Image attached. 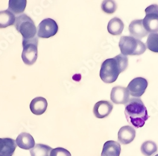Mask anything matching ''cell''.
I'll list each match as a JSON object with an SVG mask.
<instances>
[{
  "instance_id": "cell-10",
  "label": "cell",
  "mask_w": 158,
  "mask_h": 156,
  "mask_svg": "<svg viewBox=\"0 0 158 156\" xmlns=\"http://www.w3.org/2000/svg\"><path fill=\"white\" fill-rule=\"evenodd\" d=\"M113 109L112 103L108 101H101L96 103L93 108L94 116L98 118H104L108 116Z\"/></svg>"
},
{
  "instance_id": "cell-12",
  "label": "cell",
  "mask_w": 158,
  "mask_h": 156,
  "mask_svg": "<svg viewBox=\"0 0 158 156\" xmlns=\"http://www.w3.org/2000/svg\"><path fill=\"white\" fill-rule=\"evenodd\" d=\"M135 130L133 126H124L122 127L118 133V139L122 144L127 145L132 142L135 137Z\"/></svg>"
},
{
  "instance_id": "cell-5",
  "label": "cell",
  "mask_w": 158,
  "mask_h": 156,
  "mask_svg": "<svg viewBox=\"0 0 158 156\" xmlns=\"http://www.w3.org/2000/svg\"><path fill=\"white\" fill-rule=\"evenodd\" d=\"M38 37V36H36L30 39H22V59L23 63L27 65H32L37 59Z\"/></svg>"
},
{
  "instance_id": "cell-21",
  "label": "cell",
  "mask_w": 158,
  "mask_h": 156,
  "mask_svg": "<svg viewBox=\"0 0 158 156\" xmlns=\"http://www.w3.org/2000/svg\"><path fill=\"white\" fill-rule=\"evenodd\" d=\"M141 152L146 156H151L157 150V147L156 143L151 140L144 142L141 146Z\"/></svg>"
},
{
  "instance_id": "cell-9",
  "label": "cell",
  "mask_w": 158,
  "mask_h": 156,
  "mask_svg": "<svg viewBox=\"0 0 158 156\" xmlns=\"http://www.w3.org/2000/svg\"><path fill=\"white\" fill-rule=\"evenodd\" d=\"M111 100L116 105H126L130 100V93L127 88L116 86L111 92Z\"/></svg>"
},
{
  "instance_id": "cell-13",
  "label": "cell",
  "mask_w": 158,
  "mask_h": 156,
  "mask_svg": "<svg viewBox=\"0 0 158 156\" xmlns=\"http://www.w3.org/2000/svg\"><path fill=\"white\" fill-rule=\"evenodd\" d=\"M48 107L47 100L43 97H37L30 104L31 112L35 115H41L45 113Z\"/></svg>"
},
{
  "instance_id": "cell-20",
  "label": "cell",
  "mask_w": 158,
  "mask_h": 156,
  "mask_svg": "<svg viewBox=\"0 0 158 156\" xmlns=\"http://www.w3.org/2000/svg\"><path fill=\"white\" fill-rule=\"evenodd\" d=\"M52 149L44 144H37L32 149H30L31 156H50Z\"/></svg>"
},
{
  "instance_id": "cell-11",
  "label": "cell",
  "mask_w": 158,
  "mask_h": 156,
  "mask_svg": "<svg viewBox=\"0 0 158 156\" xmlns=\"http://www.w3.org/2000/svg\"><path fill=\"white\" fill-rule=\"evenodd\" d=\"M130 36L140 40L148 35V32L145 29L143 25V20H133L129 25Z\"/></svg>"
},
{
  "instance_id": "cell-22",
  "label": "cell",
  "mask_w": 158,
  "mask_h": 156,
  "mask_svg": "<svg viewBox=\"0 0 158 156\" xmlns=\"http://www.w3.org/2000/svg\"><path fill=\"white\" fill-rule=\"evenodd\" d=\"M147 47L153 53H158V34L151 33L147 39Z\"/></svg>"
},
{
  "instance_id": "cell-18",
  "label": "cell",
  "mask_w": 158,
  "mask_h": 156,
  "mask_svg": "<svg viewBox=\"0 0 158 156\" xmlns=\"http://www.w3.org/2000/svg\"><path fill=\"white\" fill-rule=\"evenodd\" d=\"M27 6V0H9L8 10L12 14H22Z\"/></svg>"
},
{
  "instance_id": "cell-25",
  "label": "cell",
  "mask_w": 158,
  "mask_h": 156,
  "mask_svg": "<svg viewBox=\"0 0 158 156\" xmlns=\"http://www.w3.org/2000/svg\"><path fill=\"white\" fill-rule=\"evenodd\" d=\"M4 146H5V138H0V154L2 153L3 149Z\"/></svg>"
},
{
  "instance_id": "cell-15",
  "label": "cell",
  "mask_w": 158,
  "mask_h": 156,
  "mask_svg": "<svg viewBox=\"0 0 158 156\" xmlns=\"http://www.w3.org/2000/svg\"><path fill=\"white\" fill-rule=\"evenodd\" d=\"M16 143L18 147L25 150H30L35 146L32 136L26 132H22L19 135L16 139Z\"/></svg>"
},
{
  "instance_id": "cell-16",
  "label": "cell",
  "mask_w": 158,
  "mask_h": 156,
  "mask_svg": "<svg viewBox=\"0 0 158 156\" xmlns=\"http://www.w3.org/2000/svg\"><path fill=\"white\" fill-rule=\"evenodd\" d=\"M124 29V23L123 21L118 17L112 18L108 24V31L113 35H120Z\"/></svg>"
},
{
  "instance_id": "cell-17",
  "label": "cell",
  "mask_w": 158,
  "mask_h": 156,
  "mask_svg": "<svg viewBox=\"0 0 158 156\" xmlns=\"http://www.w3.org/2000/svg\"><path fill=\"white\" fill-rule=\"evenodd\" d=\"M15 18V15L8 10L0 11V29L6 28L14 25Z\"/></svg>"
},
{
  "instance_id": "cell-2",
  "label": "cell",
  "mask_w": 158,
  "mask_h": 156,
  "mask_svg": "<svg viewBox=\"0 0 158 156\" xmlns=\"http://www.w3.org/2000/svg\"><path fill=\"white\" fill-rule=\"evenodd\" d=\"M125 114L128 123L135 128L144 126L149 118L147 108L139 97L130 99L125 105Z\"/></svg>"
},
{
  "instance_id": "cell-24",
  "label": "cell",
  "mask_w": 158,
  "mask_h": 156,
  "mask_svg": "<svg viewBox=\"0 0 158 156\" xmlns=\"http://www.w3.org/2000/svg\"><path fill=\"white\" fill-rule=\"evenodd\" d=\"M50 156H72V155L68 150L62 147H57L52 149Z\"/></svg>"
},
{
  "instance_id": "cell-7",
  "label": "cell",
  "mask_w": 158,
  "mask_h": 156,
  "mask_svg": "<svg viewBox=\"0 0 158 156\" xmlns=\"http://www.w3.org/2000/svg\"><path fill=\"white\" fill-rule=\"evenodd\" d=\"M58 31L57 23L50 18L44 19L39 24L37 35L41 38H49L56 34Z\"/></svg>"
},
{
  "instance_id": "cell-6",
  "label": "cell",
  "mask_w": 158,
  "mask_h": 156,
  "mask_svg": "<svg viewBox=\"0 0 158 156\" xmlns=\"http://www.w3.org/2000/svg\"><path fill=\"white\" fill-rule=\"evenodd\" d=\"M146 17L143 19V25L149 33L158 32V5H151L146 10Z\"/></svg>"
},
{
  "instance_id": "cell-23",
  "label": "cell",
  "mask_w": 158,
  "mask_h": 156,
  "mask_svg": "<svg viewBox=\"0 0 158 156\" xmlns=\"http://www.w3.org/2000/svg\"><path fill=\"white\" fill-rule=\"evenodd\" d=\"M102 10L108 14H112L117 9V5L114 0H104L101 4Z\"/></svg>"
},
{
  "instance_id": "cell-1",
  "label": "cell",
  "mask_w": 158,
  "mask_h": 156,
  "mask_svg": "<svg viewBox=\"0 0 158 156\" xmlns=\"http://www.w3.org/2000/svg\"><path fill=\"white\" fill-rule=\"evenodd\" d=\"M128 64V57L122 54L106 60L101 64L99 73L101 80L106 84L114 82L119 75L126 70Z\"/></svg>"
},
{
  "instance_id": "cell-19",
  "label": "cell",
  "mask_w": 158,
  "mask_h": 156,
  "mask_svg": "<svg viewBox=\"0 0 158 156\" xmlns=\"http://www.w3.org/2000/svg\"><path fill=\"white\" fill-rule=\"evenodd\" d=\"M17 147L16 140L10 138H5V146L0 156H12Z\"/></svg>"
},
{
  "instance_id": "cell-3",
  "label": "cell",
  "mask_w": 158,
  "mask_h": 156,
  "mask_svg": "<svg viewBox=\"0 0 158 156\" xmlns=\"http://www.w3.org/2000/svg\"><path fill=\"white\" fill-rule=\"evenodd\" d=\"M119 47L122 54L125 56L142 55L147 48L143 43L131 36L121 37Z\"/></svg>"
},
{
  "instance_id": "cell-8",
  "label": "cell",
  "mask_w": 158,
  "mask_h": 156,
  "mask_svg": "<svg viewBox=\"0 0 158 156\" xmlns=\"http://www.w3.org/2000/svg\"><path fill=\"white\" fill-rule=\"evenodd\" d=\"M148 86V80L143 77H137L131 80L127 88L130 94L135 97H141Z\"/></svg>"
},
{
  "instance_id": "cell-4",
  "label": "cell",
  "mask_w": 158,
  "mask_h": 156,
  "mask_svg": "<svg viewBox=\"0 0 158 156\" xmlns=\"http://www.w3.org/2000/svg\"><path fill=\"white\" fill-rule=\"evenodd\" d=\"M14 26L22 35L23 39H30L37 36V28L34 21L26 14H22L15 18Z\"/></svg>"
},
{
  "instance_id": "cell-14",
  "label": "cell",
  "mask_w": 158,
  "mask_h": 156,
  "mask_svg": "<svg viewBox=\"0 0 158 156\" xmlns=\"http://www.w3.org/2000/svg\"><path fill=\"white\" fill-rule=\"evenodd\" d=\"M121 146L120 143L113 140H109L104 144L101 156H120Z\"/></svg>"
},
{
  "instance_id": "cell-26",
  "label": "cell",
  "mask_w": 158,
  "mask_h": 156,
  "mask_svg": "<svg viewBox=\"0 0 158 156\" xmlns=\"http://www.w3.org/2000/svg\"><path fill=\"white\" fill-rule=\"evenodd\" d=\"M155 156H158V154H157V155H156Z\"/></svg>"
}]
</instances>
